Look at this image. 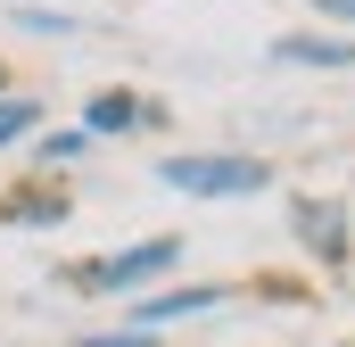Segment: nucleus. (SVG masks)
Masks as SVG:
<instances>
[{
    "label": "nucleus",
    "instance_id": "obj_4",
    "mask_svg": "<svg viewBox=\"0 0 355 347\" xmlns=\"http://www.w3.org/2000/svg\"><path fill=\"white\" fill-rule=\"evenodd\" d=\"M215 306H232V289L223 281H166V289H149V298H132L124 306V323L132 331H174V323H198V314H215Z\"/></svg>",
    "mask_w": 355,
    "mask_h": 347
},
{
    "label": "nucleus",
    "instance_id": "obj_1",
    "mask_svg": "<svg viewBox=\"0 0 355 347\" xmlns=\"http://www.w3.org/2000/svg\"><path fill=\"white\" fill-rule=\"evenodd\" d=\"M182 257H190V240L182 232H149V240H124V248H107V257H83L67 264V289L75 298H149V289H166V281H182Z\"/></svg>",
    "mask_w": 355,
    "mask_h": 347
},
{
    "label": "nucleus",
    "instance_id": "obj_11",
    "mask_svg": "<svg viewBox=\"0 0 355 347\" xmlns=\"http://www.w3.org/2000/svg\"><path fill=\"white\" fill-rule=\"evenodd\" d=\"M75 347H166L157 331H132V323H99V331H75Z\"/></svg>",
    "mask_w": 355,
    "mask_h": 347
},
{
    "label": "nucleus",
    "instance_id": "obj_6",
    "mask_svg": "<svg viewBox=\"0 0 355 347\" xmlns=\"http://www.w3.org/2000/svg\"><path fill=\"white\" fill-rule=\"evenodd\" d=\"M272 67H322V75H339V67H355V42L347 33H281Z\"/></svg>",
    "mask_w": 355,
    "mask_h": 347
},
{
    "label": "nucleus",
    "instance_id": "obj_10",
    "mask_svg": "<svg viewBox=\"0 0 355 347\" xmlns=\"http://www.w3.org/2000/svg\"><path fill=\"white\" fill-rule=\"evenodd\" d=\"M8 25H17V33H42V42L75 33V17H67V8H33V0H17V8H8Z\"/></svg>",
    "mask_w": 355,
    "mask_h": 347
},
{
    "label": "nucleus",
    "instance_id": "obj_2",
    "mask_svg": "<svg viewBox=\"0 0 355 347\" xmlns=\"http://www.w3.org/2000/svg\"><path fill=\"white\" fill-rule=\"evenodd\" d=\"M157 190H182V198H257V190H272V166L257 149H174V158H157Z\"/></svg>",
    "mask_w": 355,
    "mask_h": 347
},
{
    "label": "nucleus",
    "instance_id": "obj_3",
    "mask_svg": "<svg viewBox=\"0 0 355 347\" xmlns=\"http://www.w3.org/2000/svg\"><path fill=\"white\" fill-rule=\"evenodd\" d=\"M289 240H297V257H314L322 273H347L355 257V215L339 190H289Z\"/></svg>",
    "mask_w": 355,
    "mask_h": 347
},
{
    "label": "nucleus",
    "instance_id": "obj_5",
    "mask_svg": "<svg viewBox=\"0 0 355 347\" xmlns=\"http://www.w3.org/2000/svg\"><path fill=\"white\" fill-rule=\"evenodd\" d=\"M83 124L91 141H132V133H149V124H166V108L149 99V91H132V83H107V91H91L83 99Z\"/></svg>",
    "mask_w": 355,
    "mask_h": 347
},
{
    "label": "nucleus",
    "instance_id": "obj_7",
    "mask_svg": "<svg viewBox=\"0 0 355 347\" xmlns=\"http://www.w3.org/2000/svg\"><path fill=\"white\" fill-rule=\"evenodd\" d=\"M67 215H75V198H67V190H33V182L0 207V223H17V232H58Z\"/></svg>",
    "mask_w": 355,
    "mask_h": 347
},
{
    "label": "nucleus",
    "instance_id": "obj_13",
    "mask_svg": "<svg viewBox=\"0 0 355 347\" xmlns=\"http://www.w3.org/2000/svg\"><path fill=\"white\" fill-rule=\"evenodd\" d=\"M0 99H8V75H0Z\"/></svg>",
    "mask_w": 355,
    "mask_h": 347
},
{
    "label": "nucleus",
    "instance_id": "obj_12",
    "mask_svg": "<svg viewBox=\"0 0 355 347\" xmlns=\"http://www.w3.org/2000/svg\"><path fill=\"white\" fill-rule=\"evenodd\" d=\"M322 17H339V25H355V0H314Z\"/></svg>",
    "mask_w": 355,
    "mask_h": 347
},
{
    "label": "nucleus",
    "instance_id": "obj_9",
    "mask_svg": "<svg viewBox=\"0 0 355 347\" xmlns=\"http://www.w3.org/2000/svg\"><path fill=\"white\" fill-rule=\"evenodd\" d=\"M33 133H42V99H33V91H8V99H0V158L25 149Z\"/></svg>",
    "mask_w": 355,
    "mask_h": 347
},
{
    "label": "nucleus",
    "instance_id": "obj_8",
    "mask_svg": "<svg viewBox=\"0 0 355 347\" xmlns=\"http://www.w3.org/2000/svg\"><path fill=\"white\" fill-rule=\"evenodd\" d=\"M25 149H33V174H67V166H83L99 141H91L83 124H50V133H33Z\"/></svg>",
    "mask_w": 355,
    "mask_h": 347
}]
</instances>
